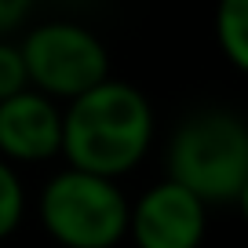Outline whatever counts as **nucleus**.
Segmentation results:
<instances>
[{
  "label": "nucleus",
  "mask_w": 248,
  "mask_h": 248,
  "mask_svg": "<svg viewBox=\"0 0 248 248\" xmlns=\"http://www.w3.org/2000/svg\"><path fill=\"white\" fill-rule=\"evenodd\" d=\"M22 212H26L22 183L8 161H0V241L15 233V226L22 223Z\"/></svg>",
  "instance_id": "obj_8"
},
{
  "label": "nucleus",
  "mask_w": 248,
  "mask_h": 248,
  "mask_svg": "<svg viewBox=\"0 0 248 248\" xmlns=\"http://www.w3.org/2000/svg\"><path fill=\"white\" fill-rule=\"evenodd\" d=\"M154 139V109L139 88L99 80L80 92L62 117V154L73 168L102 179L132 171Z\"/></svg>",
  "instance_id": "obj_1"
},
{
  "label": "nucleus",
  "mask_w": 248,
  "mask_h": 248,
  "mask_svg": "<svg viewBox=\"0 0 248 248\" xmlns=\"http://www.w3.org/2000/svg\"><path fill=\"white\" fill-rule=\"evenodd\" d=\"M216 37L226 59L241 73H248V0H219Z\"/></svg>",
  "instance_id": "obj_7"
},
{
  "label": "nucleus",
  "mask_w": 248,
  "mask_h": 248,
  "mask_svg": "<svg viewBox=\"0 0 248 248\" xmlns=\"http://www.w3.org/2000/svg\"><path fill=\"white\" fill-rule=\"evenodd\" d=\"M128 201L113 179L59 171L40 197V219L62 248H113L128 233Z\"/></svg>",
  "instance_id": "obj_3"
},
{
  "label": "nucleus",
  "mask_w": 248,
  "mask_h": 248,
  "mask_svg": "<svg viewBox=\"0 0 248 248\" xmlns=\"http://www.w3.org/2000/svg\"><path fill=\"white\" fill-rule=\"evenodd\" d=\"M26 84H30V77H26L22 51L15 44H8V40H0V102L26 92Z\"/></svg>",
  "instance_id": "obj_9"
},
{
  "label": "nucleus",
  "mask_w": 248,
  "mask_h": 248,
  "mask_svg": "<svg viewBox=\"0 0 248 248\" xmlns=\"http://www.w3.org/2000/svg\"><path fill=\"white\" fill-rule=\"evenodd\" d=\"M33 0H0V33H11L26 15Z\"/></svg>",
  "instance_id": "obj_10"
},
{
  "label": "nucleus",
  "mask_w": 248,
  "mask_h": 248,
  "mask_svg": "<svg viewBox=\"0 0 248 248\" xmlns=\"http://www.w3.org/2000/svg\"><path fill=\"white\" fill-rule=\"evenodd\" d=\"M62 150V113L37 92H18L0 102V154L37 164Z\"/></svg>",
  "instance_id": "obj_6"
},
{
  "label": "nucleus",
  "mask_w": 248,
  "mask_h": 248,
  "mask_svg": "<svg viewBox=\"0 0 248 248\" xmlns=\"http://www.w3.org/2000/svg\"><path fill=\"white\" fill-rule=\"evenodd\" d=\"M18 51L26 62V77L40 92L66 95V99H77L80 92L106 80L109 70V55L99 44V37L73 22L40 26L22 40Z\"/></svg>",
  "instance_id": "obj_4"
},
{
  "label": "nucleus",
  "mask_w": 248,
  "mask_h": 248,
  "mask_svg": "<svg viewBox=\"0 0 248 248\" xmlns=\"http://www.w3.org/2000/svg\"><path fill=\"white\" fill-rule=\"evenodd\" d=\"M168 179L201 201H237L248 179V124L230 109H201L168 146Z\"/></svg>",
  "instance_id": "obj_2"
},
{
  "label": "nucleus",
  "mask_w": 248,
  "mask_h": 248,
  "mask_svg": "<svg viewBox=\"0 0 248 248\" xmlns=\"http://www.w3.org/2000/svg\"><path fill=\"white\" fill-rule=\"evenodd\" d=\"M237 201H241V212H245V219H248V179H245V186H241V197H237Z\"/></svg>",
  "instance_id": "obj_11"
},
{
  "label": "nucleus",
  "mask_w": 248,
  "mask_h": 248,
  "mask_svg": "<svg viewBox=\"0 0 248 248\" xmlns=\"http://www.w3.org/2000/svg\"><path fill=\"white\" fill-rule=\"evenodd\" d=\"M139 248H197L204 241V201L179 183H157L128 216Z\"/></svg>",
  "instance_id": "obj_5"
}]
</instances>
